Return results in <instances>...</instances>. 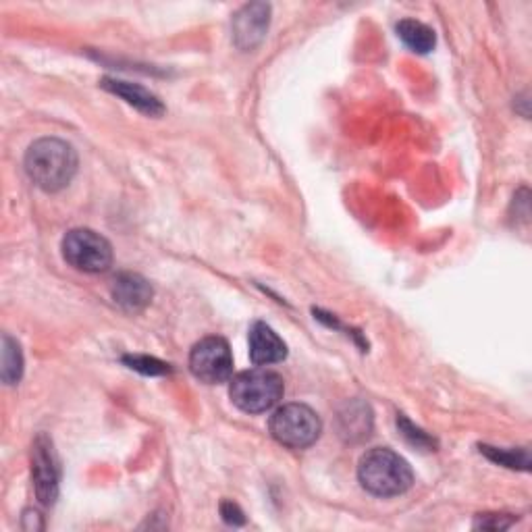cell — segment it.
<instances>
[{
  "label": "cell",
  "instance_id": "7",
  "mask_svg": "<svg viewBox=\"0 0 532 532\" xmlns=\"http://www.w3.org/2000/svg\"><path fill=\"white\" fill-rule=\"evenodd\" d=\"M32 478L36 497L42 505H52L59 497V466L52 441L38 435L32 445Z\"/></svg>",
  "mask_w": 532,
  "mask_h": 532
},
{
  "label": "cell",
  "instance_id": "8",
  "mask_svg": "<svg viewBox=\"0 0 532 532\" xmlns=\"http://www.w3.org/2000/svg\"><path fill=\"white\" fill-rule=\"evenodd\" d=\"M271 7L266 3H252L239 9L231 21L233 44L239 50H254L269 32Z\"/></svg>",
  "mask_w": 532,
  "mask_h": 532
},
{
  "label": "cell",
  "instance_id": "9",
  "mask_svg": "<svg viewBox=\"0 0 532 532\" xmlns=\"http://www.w3.org/2000/svg\"><path fill=\"white\" fill-rule=\"evenodd\" d=\"M250 360L256 366H271L287 358L285 341L266 323H254L248 333Z\"/></svg>",
  "mask_w": 532,
  "mask_h": 532
},
{
  "label": "cell",
  "instance_id": "4",
  "mask_svg": "<svg viewBox=\"0 0 532 532\" xmlns=\"http://www.w3.org/2000/svg\"><path fill=\"white\" fill-rule=\"evenodd\" d=\"M269 429L273 439L283 447L306 449L321 437L323 422L310 406L285 404L271 416Z\"/></svg>",
  "mask_w": 532,
  "mask_h": 532
},
{
  "label": "cell",
  "instance_id": "3",
  "mask_svg": "<svg viewBox=\"0 0 532 532\" xmlns=\"http://www.w3.org/2000/svg\"><path fill=\"white\" fill-rule=\"evenodd\" d=\"M285 393V383L279 372L252 368L239 372L231 379V402L246 414H264L275 408Z\"/></svg>",
  "mask_w": 532,
  "mask_h": 532
},
{
  "label": "cell",
  "instance_id": "5",
  "mask_svg": "<svg viewBox=\"0 0 532 532\" xmlns=\"http://www.w3.org/2000/svg\"><path fill=\"white\" fill-rule=\"evenodd\" d=\"M63 258L82 273H104L113 264V246L104 235L92 229H71L63 237Z\"/></svg>",
  "mask_w": 532,
  "mask_h": 532
},
{
  "label": "cell",
  "instance_id": "20",
  "mask_svg": "<svg viewBox=\"0 0 532 532\" xmlns=\"http://www.w3.org/2000/svg\"><path fill=\"white\" fill-rule=\"evenodd\" d=\"M21 528L28 530V532H38L44 528V520L42 514L36 510H25L21 516Z\"/></svg>",
  "mask_w": 532,
  "mask_h": 532
},
{
  "label": "cell",
  "instance_id": "11",
  "mask_svg": "<svg viewBox=\"0 0 532 532\" xmlns=\"http://www.w3.org/2000/svg\"><path fill=\"white\" fill-rule=\"evenodd\" d=\"M102 88L106 92L123 98L127 104L133 106V109H138L140 113H144L148 117H161L165 113V106L161 100H158V96L152 94L150 90L142 88L140 84L121 82V79L106 77V79H102Z\"/></svg>",
  "mask_w": 532,
  "mask_h": 532
},
{
  "label": "cell",
  "instance_id": "15",
  "mask_svg": "<svg viewBox=\"0 0 532 532\" xmlns=\"http://www.w3.org/2000/svg\"><path fill=\"white\" fill-rule=\"evenodd\" d=\"M483 454L505 466V468H514V470H528L530 468V456L526 449H516V451H503V449H495V447H489V445H483L481 447Z\"/></svg>",
  "mask_w": 532,
  "mask_h": 532
},
{
  "label": "cell",
  "instance_id": "12",
  "mask_svg": "<svg viewBox=\"0 0 532 532\" xmlns=\"http://www.w3.org/2000/svg\"><path fill=\"white\" fill-rule=\"evenodd\" d=\"M339 437L348 443H360L370 437L372 431V412L364 402H350L339 412L337 418Z\"/></svg>",
  "mask_w": 532,
  "mask_h": 532
},
{
  "label": "cell",
  "instance_id": "18",
  "mask_svg": "<svg viewBox=\"0 0 532 532\" xmlns=\"http://www.w3.org/2000/svg\"><path fill=\"white\" fill-rule=\"evenodd\" d=\"M514 524V518H508L505 514H481L474 522V528L485 530H505Z\"/></svg>",
  "mask_w": 532,
  "mask_h": 532
},
{
  "label": "cell",
  "instance_id": "14",
  "mask_svg": "<svg viewBox=\"0 0 532 532\" xmlns=\"http://www.w3.org/2000/svg\"><path fill=\"white\" fill-rule=\"evenodd\" d=\"M0 375L7 385H15L23 377V354L21 345L11 335H3V368Z\"/></svg>",
  "mask_w": 532,
  "mask_h": 532
},
{
  "label": "cell",
  "instance_id": "2",
  "mask_svg": "<svg viewBox=\"0 0 532 532\" xmlns=\"http://www.w3.org/2000/svg\"><path fill=\"white\" fill-rule=\"evenodd\" d=\"M358 481L370 495L397 497L412 487L414 472L393 449L375 447L362 456L358 464Z\"/></svg>",
  "mask_w": 532,
  "mask_h": 532
},
{
  "label": "cell",
  "instance_id": "19",
  "mask_svg": "<svg viewBox=\"0 0 532 532\" xmlns=\"http://www.w3.org/2000/svg\"><path fill=\"white\" fill-rule=\"evenodd\" d=\"M221 516H223V520H225L227 524H231V526H242V524L246 522L244 512L239 510V505H235L233 501H223V503H221Z\"/></svg>",
  "mask_w": 532,
  "mask_h": 532
},
{
  "label": "cell",
  "instance_id": "16",
  "mask_svg": "<svg viewBox=\"0 0 532 532\" xmlns=\"http://www.w3.org/2000/svg\"><path fill=\"white\" fill-rule=\"evenodd\" d=\"M123 362L129 368L142 372V375H150V377L165 375V372H169V364L156 360V358H148V356H125Z\"/></svg>",
  "mask_w": 532,
  "mask_h": 532
},
{
  "label": "cell",
  "instance_id": "13",
  "mask_svg": "<svg viewBox=\"0 0 532 532\" xmlns=\"http://www.w3.org/2000/svg\"><path fill=\"white\" fill-rule=\"evenodd\" d=\"M397 36L410 50L418 52V55H427L437 44L435 32L416 19H402L397 23Z\"/></svg>",
  "mask_w": 532,
  "mask_h": 532
},
{
  "label": "cell",
  "instance_id": "10",
  "mask_svg": "<svg viewBox=\"0 0 532 532\" xmlns=\"http://www.w3.org/2000/svg\"><path fill=\"white\" fill-rule=\"evenodd\" d=\"M152 294V285L138 273H119L111 283L113 300L129 312L144 310L152 302Z\"/></svg>",
  "mask_w": 532,
  "mask_h": 532
},
{
  "label": "cell",
  "instance_id": "1",
  "mask_svg": "<svg viewBox=\"0 0 532 532\" xmlns=\"http://www.w3.org/2000/svg\"><path fill=\"white\" fill-rule=\"evenodd\" d=\"M25 173L44 192H61L77 173V152L59 138H42L25 152Z\"/></svg>",
  "mask_w": 532,
  "mask_h": 532
},
{
  "label": "cell",
  "instance_id": "6",
  "mask_svg": "<svg viewBox=\"0 0 532 532\" xmlns=\"http://www.w3.org/2000/svg\"><path fill=\"white\" fill-rule=\"evenodd\" d=\"M192 375L206 385H221L233 377V356L223 337H204L190 352Z\"/></svg>",
  "mask_w": 532,
  "mask_h": 532
},
{
  "label": "cell",
  "instance_id": "17",
  "mask_svg": "<svg viewBox=\"0 0 532 532\" xmlns=\"http://www.w3.org/2000/svg\"><path fill=\"white\" fill-rule=\"evenodd\" d=\"M397 427H399V433H402L412 445H416V447H433V439L424 435L420 429H416L412 422H408L406 416L397 418Z\"/></svg>",
  "mask_w": 532,
  "mask_h": 532
}]
</instances>
